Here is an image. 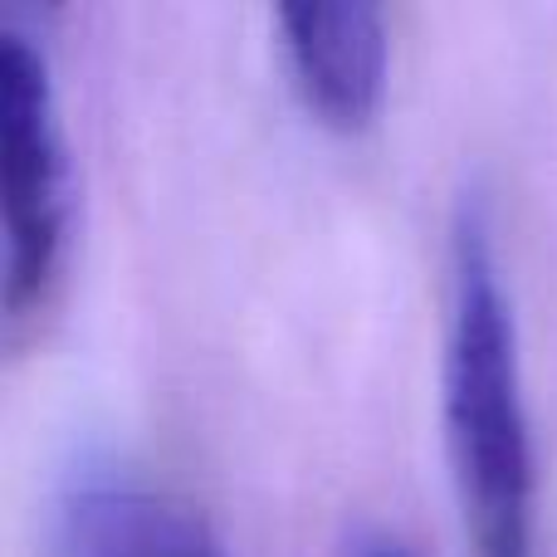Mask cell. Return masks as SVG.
Here are the masks:
<instances>
[{
    "mask_svg": "<svg viewBox=\"0 0 557 557\" xmlns=\"http://www.w3.org/2000/svg\"><path fill=\"white\" fill-rule=\"evenodd\" d=\"M69 557H231L206 513L137 480H84L64 504Z\"/></svg>",
    "mask_w": 557,
    "mask_h": 557,
    "instance_id": "277c9868",
    "label": "cell"
},
{
    "mask_svg": "<svg viewBox=\"0 0 557 557\" xmlns=\"http://www.w3.org/2000/svg\"><path fill=\"white\" fill-rule=\"evenodd\" d=\"M278 54L304 108L333 133H362L386 98V15L376 5H278Z\"/></svg>",
    "mask_w": 557,
    "mask_h": 557,
    "instance_id": "3957f363",
    "label": "cell"
},
{
    "mask_svg": "<svg viewBox=\"0 0 557 557\" xmlns=\"http://www.w3.org/2000/svg\"><path fill=\"white\" fill-rule=\"evenodd\" d=\"M347 557H416V553L406 548L401 539H392V533L367 529V533H357V539L347 543Z\"/></svg>",
    "mask_w": 557,
    "mask_h": 557,
    "instance_id": "5b68a950",
    "label": "cell"
},
{
    "mask_svg": "<svg viewBox=\"0 0 557 557\" xmlns=\"http://www.w3.org/2000/svg\"><path fill=\"white\" fill-rule=\"evenodd\" d=\"M441 416L455 499L474 557H533L539 465L523 401L513 298L504 288L490 206L465 196L450 225V313L441 357Z\"/></svg>",
    "mask_w": 557,
    "mask_h": 557,
    "instance_id": "6da1fadb",
    "label": "cell"
},
{
    "mask_svg": "<svg viewBox=\"0 0 557 557\" xmlns=\"http://www.w3.org/2000/svg\"><path fill=\"white\" fill-rule=\"evenodd\" d=\"M0 206H5V327L29 337L59 304L74 240V157L49 49L0 25Z\"/></svg>",
    "mask_w": 557,
    "mask_h": 557,
    "instance_id": "7a4b0ae2",
    "label": "cell"
}]
</instances>
